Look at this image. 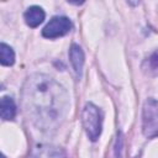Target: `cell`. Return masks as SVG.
<instances>
[{
	"label": "cell",
	"mask_w": 158,
	"mask_h": 158,
	"mask_svg": "<svg viewBox=\"0 0 158 158\" xmlns=\"http://www.w3.org/2000/svg\"><path fill=\"white\" fill-rule=\"evenodd\" d=\"M81 121L88 137L91 141H96L100 137L102 128V112L93 102H88L81 114Z\"/></svg>",
	"instance_id": "2"
},
{
	"label": "cell",
	"mask_w": 158,
	"mask_h": 158,
	"mask_svg": "<svg viewBox=\"0 0 158 158\" xmlns=\"http://www.w3.org/2000/svg\"><path fill=\"white\" fill-rule=\"evenodd\" d=\"M44 16H46V14H44L43 9L40 7V6H36V5L30 6V7L26 10L25 15H23L25 21H26V23H27L30 27H37L40 23L43 22Z\"/></svg>",
	"instance_id": "6"
},
{
	"label": "cell",
	"mask_w": 158,
	"mask_h": 158,
	"mask_svg": "<svg viewBox=\"0 0 158 158\" xmlns=\"http://www.w3.org/2000/svg\"><path fill=\"white\" fill-rule=\"evenodd\" d=\"M72 30V21L65 16H54L42 30V35L46 38H57L67 35Z\"/></svg>",
	"instance_id": "4"
},
{
	"label": "cell",
	"mask_w": 158,
	"mask_h": 158,
	"mask_svg": "<svg viewBox=\"0 0 158 158\" xmlns=\"http://www.w3.org/2000/svg\"><path fill=\"white\" fill-rule=\"evenodd\" d=\"M0 62L2 65H12L15 62L14 49L4 42L0 44Z\"/></svg>",
	"instance_id": "8"
},
{
	"label": "cell",
	"mask_w": 158,
	"mask_h": 158,
	"mask_svg": "<svg viewBox=\"0 0 158 158\" xmlns=\"http://www.w3.org/2000/svg\"><path fill=\"white\" fill-rule=\"evenodd\" d=\"M142 132L146 138L158 137V101L149 98L142 109Z\"/></svg>",
	"instance_id": "3"
},
{
	"label": "cell",
	"mask_w": 158,
	"mask_h": 158,
	"mask_svg": "<svg viewBox=\"0 0 158 158\" xmlns=\"http://www.w3.org/2000/svg\"><path fill=\"white\" fill-rule=\"evenodd\" d=\"M69 58H70V62H72V65H73V69L77 77L80 78L83 73V65H84V52L81 47L75 43L72 44L69 49Z\"/></svg>",
	"instance_id": "5"
},
{
	"label": "cell",
	"mask_w": 158,
	"mask_h": 158,
	"mask_svg": "<svg viewBox=\"0 0 158 158\" xmlns=\"http://www.w3.org/2000/svg\"><path fill=\"white\" fill-rule=\"evenodd\" d=\"M68 94L53 78L31 75L22 89V104L27 117L43 131L57 128L68 111Z\"/></svg>",
	"instance_id": "1"
},
{
	"label": "cell",
	"mask_w": 158,
	"mask_h": 158,
	"mask_svg": "<svg viewBox=\"0 0 158 158\" xmlns=\"http://www.w3.org/2000/svg\"><path fill=\"white\" fill-rule=\"evenodd\" d=\"M0 115L2 120H14L16 115V105L12 98L10 96H4L0 102Z\"/></svg>",
	"instance_id": "7"
},
{
	"label": "cell",
	"mask_w": 158,
	"mask_h": 158,
	"mask_svg": "<svg viewBox=\"0 0 158 158\" xmlns=\"http://www.w3.org/2000/svg\"><path fill=\"white\" fill-rule=\"evenodd\" d=\"M147 63H148V68L149 69L158 70V49L152 53V56L148 58Z\"/></svg>",
	"instance_id": "9"
}]
</instances>
